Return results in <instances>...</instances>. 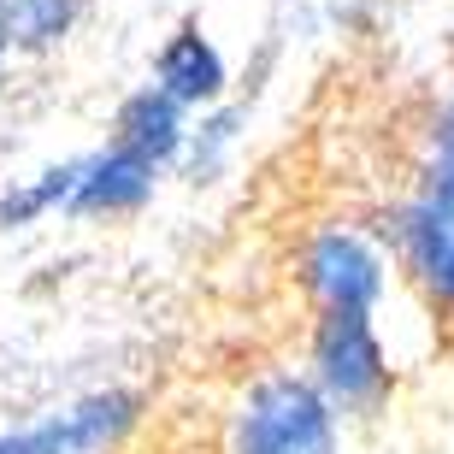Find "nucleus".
<instances>
[{"label": "nucleus", "mask_w": 454, "mask_h": 454, "mask_svg": "<svg viewBox=\"0 0 454 454\" xmlns=\"http://www.w3.org/2000/svg\"><path fill=\"white\" fill-rule=\"evenodd\" d=\"M66 201H71V153L42 160L18 177H0V236H30L42 224H66Z\"/></svg>", "instance_id": "8"}, {"label": "nucleus", "mask_w": 454, "mask_h": 454, "mask_svg": "<svg viewBox=\"0 0 454 454\" xmlns=\"http://www.w3.org/2000/svg\"><path fill=\"white\" fill-rule=\"evenodd\" d=\"M307 372L337 402L342 419L384 413L395 395V360H389V342L378 331V313H313Z\"/></svg>", "instance_id": "3"}, {"label": "nucleus", "mask_w": 454, "mask_h": 454, "mask_svg": "<svg viewBox=\"0 0 454 454\" xmlns=\"http://www.w3.org/2000/svg\"><path fill=\"white\" fill-rule=\"evenodd\" d=\"M89 24V0H0V48L18 66L53 59Z\"/></svg>", "instance_id": "7"}, {"label": "nucleus", "mask_w": 454, "mask_h": 454, "mask_svg": "<svg viewBox=\"0 0 454 454\" xmlns=\"http://www.w3.org/2000/svg\"><path fill=\"white\" fill-rule=\"evenodd\" d=\"M12 71H18V59L6 48H0V95H6V89H12Z\"/></svg>", "instance_id": "10"}, {"label": "nucleus", "mask_w": 454, "mask_h": 454, "mask_svg": "<svg viewBox=\"0 0 454 454\" xmlns=\"http://www.w3.org/2000/svg\"><path fill=\"white\" fill-rule=\"evenodd\" d=\"M148 419V395L130 384H95L83 395L0 425V454H124Z\"/></svg>", "instance_id": "2"}, {"label": "nucleus", "mask_w": 454, "mask_h": 454, "mask_svg": "<svg viewBox=\"0 0 454 454\" xmlns=\"http://www.w3.org/2000/svg\"><path fill=\"white\" fill-rule=\"evenodd\" d=\"M389 254L402 260L425 301L454 319V201L419 189L389 224Z\"/></svg>", "instance_id": "5"}, {"label": "nucleus", "mask_w": 454, "mask_h": 454, "mask_svg": "<svg viewBox=\"0 0 454 454\" xmlns=\"http://www.w3.org/2000/svg\"><path fill=\"white\" fill-rule=\"evenodd\" d=\"M224 454H342V413L313 372H266L236 395Z\"/></svg>", "instance_id": "1"}, {"label": "nucleus", "mask_w": 454, "mask_h": 454, "mask_svg": "<svg viewBox=\"0 0 454 454\" xmlns=\"http://www.w3.org/2000/svg\"><path fill=\"white\" fill-rule=\"evenodd\" d=\"M301 289L313 313H378L389 289V254L354 224H325L301 242Z\"/></svg>", "instance_id": "4"}, {"label": "nucleus", "mask_w": 454, "mask_h": 454, "mask_svg": "<svg viewBox=\"0 0 454 454\" xmlns=\"http://www.w3.org/2000/svg\"><path fill=\"white\" fill-rule=\"evenodd\" d=\"M419 189L425 195H442L454 201V101L431 118L425 130V166H419Z\"/></svg>", "instance_id": "9"}, {"label": "nucleus", "mask_w": 454, "mask_h": 454, "mask_svg": "<svg viewBox=\"0 0 454 454\" xmlns=\"http://www.w3.org/2000/svg\"><path fill=\"white\" fill-rule=\"evenodd\" d=\"M148 83H160L171 101H184L189 113H207V106H219L231 95V59L224 48L213 42L207 24L184 18V24H171L160 35V48L148 53Z\"/></svg>", "instance_id": "6"}]
</instances>
